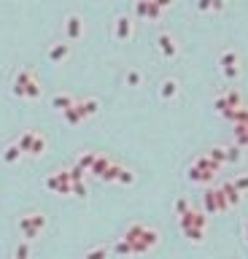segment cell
<instances>
[{
	"label": "cell",
	"instance_id": "15",
	"mask_svg": "<svg viewBox=\"0 0 248 259\" xmlns=\"http://www.w3.org/2000/svg\"><path fill=\"white\" fill-rule=\"evenodd\" d=\"M178 92V84L176 81H165L162 84V97H173Z\"/></svg>",
	"mask_w": 248,
	"mask_h": 259
},
{
	"label": "cell",
	"instance_id": "18",
	"mask_svg": "<svg viewBox=\"0 0 248 259\" xmlns=\"http://www.w3.org/2000/svg\"><path fill=\"white\" fill-rule=\"evenodd\" d=\"M186 208H189V205H186V200H178V203H176V211H178L181 216L186 214Z\"/></svg>",
	"mask_w": 248,
	"mask_h": 259
},
{
	"label": "cell",
	"instance_id": "17",
	"mask_svg": "<svg viewBox=\"0 0 248 259\" xmlns=\"http://www.w3.org/2000/svg\"><path fill=\"white\" fill-rule=\"evenodd\" d=\"M235 189H238V192H246V189H248V176H246V178H238V184H235Z\"/></svg>",
	"mask_w": 248,
	"mask_h": 259
},
{
	"label": "cell",
	"instance_id": "19",
	"mask_svg": "<svg viewBox=\"0 0 248 259\" xmlns=\"http://www.w3.org/2000/svg\"><path fill=\"white\" fill-rule=\"evenodd\" d=\"M154 3H157L159 8H165V5H173V0H154Z\"/></svg>",
	"mask_w": 248,
	"mask_h": 259
},
{
	"label": "cell",
	"instance_id": "1",
	"mask_svg": "<svg viewBox=\"0 0 248 259\" xmlns=\"http://www.w3.org/2000/svg\"><path fill=\"white\" fill-rule=\"evenodd\" d=\"M43 227H46V216L43 214H30V216H24L22 222H19V230L24 232L27 241H35L38 232H41Z\"/></svg>",
	"mask_w": 248,
	"mask_h": 259
},
{
	"label": "cell",
	"instance_id": "20",
	"mask_svg": "<svg viewBox=\"0 0 248 259\" xmlns=\"http://www.w3.org/2000/svg\"><path fill=\"white\" fill-rule=\"evenodd\" d=\"M246 238H248V222H246Z\"/></svg>",
	"mask_w": 248,
	"mask_h": 259
},
{
	"label": "cell",
	"instance_id": "5",
	"mask_svg": "<svg viewBox=\"0 0 248 259\" xmlns=\"http://www.w3.org/2000/svg\"><path fill=\"white\" fill-rule=\"evenodd\" d=\"M159 49H162L165 57H176L178 54V46H176V41H173L167 32H165V35H159Z\"/></svg>",
	"mask_w": 248,
	"mask_h": 259
},
{
	"label": "cell",
	"instance_id": "6",
	"mask_svg": "<svg viewBox=\"0 0 248 259\" xmlns=\"http://www.w3.org/2000/svg\"><path fill=\"white\" fill-rule=\"evenodd\" d=\"M130 35H132V22L127 16H119L116 19V38L124 41V38H130Z\"/></svg>",
	"mask_w": 248,
	"mask_h": 259
},
{
	"label": "cell",
	"instance_id": "16",
	"mask_svg": "<svg viewBox=\"0 0 248 259\" xmlns=\"http://www.w3.org/2000/svg\"><path fill=\"white\" fill-rule=\"evenodd\" d=\"M127 81H130L132 86H138L140 84V73L138 70H130V73H127Z\"/></svg>",
	"mask_w": 248,
	"mask_h": 259
},
{
	"label": "cell",
	"instance_id": "11",
	"mask_svg": "<svg viewBox=\"0 0 248 259\" xmlns=\"http://www.w3.org/2000/svg\"><path fill=\"white\" fill-rule=\"evenodd\" d=\"M43 149H46V141L41 135H35V141H32V149H30V154L32 157H41L43 154Z\"/></svg>",
	"mask_w": 248,
	"mask_h": 259
},
{
	"label": "cell",
	"instance_id": "13",
	"mask_svg": "<svg viewBox=\"0 0 248 259\" xmlns=\"http://www.w3.org/2000/svg\"><path fill=\"white\" fill-rule=\"evenodd\" d=\"M221 0H197V8L200 11H211V8H221Z\"/></svg>",
	"mask_w": 248,
	"mask_h": 259
},
{
	"label": "cell",
	"instance_id": "14",
	"mask_svg": "<svg viewBox=\"0 0 248 259\" xmlns=\"http://www.w3.org/2000/svg\"><path fill=\"white\" fill-rule=\"evenodd\" d=\"M14 259H30V246L27 243H19L14 251Z\"/></svg>",
	"mask_w": 248,
	"mask_h": 259
},
{
	"label": "cell",
	"instance_id": "4",
	"mask_svg": "<svg viewBox=\"0 0 248 259\" xmlns=\"http://www.w3.org/2000/svg\"><path fill=\"white\" fill-rule=\"evenodd\" d=\"M68 54H70L68 43H57V46H51V49H49V59H51V62H62V59H68Z\"/></svg>",
	"mask_w": 248,
	"mask_h": 259
},
{
	"label": "cell",
	"instance_id": "3",
	"mask_svg": "<svg viewBox=\"0 0 248 259\" xmlns=\"http://www.w3.org/2000/svg\"><path fill=\"white\" fill-rule=\"evenodd\" d=\"M32 81H35V78H32L30 70H19L16 78H14V92H16V95H24V92H27V86H30Z\"/></svg>",
	"mask_w": 248,
	"mask_h": 259
},
{
	"label": "cell",
	"instance_id": "9",
	"mask_svg": "<svg viewBox=\"0 0 248 259\" xmlns=\"http://www.w3.org/2000/svg\"><path fill=\"white\" fill-rule=\"evenodd\" d=\"M32 141H35V132H24V135L22 138H19V151H27V154H30V149H32Z\"/></svg>",
	"mask_w": 248,
	"mask_h": 259
},
{
	"label": "cell",
	"instance_id": "2",
	"mask_svg": "<svg viewBox=\"0 0 248 259\" xmlns=\"http://www.w3.org/2000/svg\"><path fill=\"white\" fill-rule=\"evenodd\" d=\"M65 32H68V38H70V41L81 38V32H84V22H81V16L70 14L68 19H65Z\"/></svg>",
	"mask_w": 248,
	"mask_h": 259
},
{
	"label": "cell",
	"instance_id": "12",
	"mask_svg": "<svg viewBox=\"0 0 248 259\" xmlns=\"http://www.w3.org/2000/svg\"><path fill=\"white\" fill-rule=\"evenodd\" d=\"M105 257H108V249H105V246H97V249L86 251L84 259H105Z\"/></svg>",
	"mask_w": 248,
	"mask_h": 259
},
{
	"label": "cell",
	"instance_id": "10",
	"mask_svg": "<svg viewBox=\"0 0 248 259\" xmlns=\"http://www.w3.org/2000/svg\"><path fill=\"white\" fill-rule=\"evenodd\" d=\"M19 154H22V151H19V146H8V149L3 151V162H8V165H14L16 159H19Z\"/></svg>",
	"mask_w": 248,
	"mask_h": 259
},
{
	"label": "cell",
	"instance_id": "7",
	"mask_svg": "<svg viewBox=\"0 0 248 259\" xmlns=\"http://www.w3.org/2000/svg\"><path fill=\"white\" fill-rule=\"evenodd\" d=\"M76 111L81 116H92L97 114V100H84V103H76Z\"/></svg>",
	"mask_w": 248,
	"mask_h": 259
},
{
	"label": "cell",
	"instance_id": "8",
	"mask_svg": "<svg viewBox=\"0 0 248 259\" xmlns=\"http://www.w3.org/2000/svg\"><path fill=\"white\" fill-rule=\"evenodd\" d=\"M51 105H54L57 111H65V108H70V105H73V97L70 95H54Z\"/></svg>",
	"mask_w": 248,
	"mask_h": 259
}]
</instances>
